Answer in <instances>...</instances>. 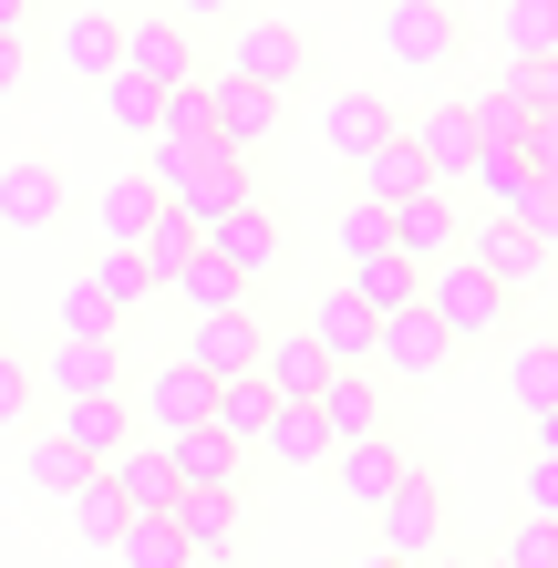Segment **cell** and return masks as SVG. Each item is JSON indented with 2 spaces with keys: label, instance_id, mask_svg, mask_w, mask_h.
Instances as JSON below:
<instances>
[{
  "label": "cell",
  "instance_id": "obj_1",
  "mask_svg": "<svg viewBox=\"0 0 558 568\" xmlns=\"http://www.w3.org/2000/svg\"><path fill=\"white\" fill-rule=\"evenodd\" d=\"M135 176L166 196V207L207 217V207H227V196H248V155H227L217 135H145V165H135Z\"/></svg>",
  "mask_w": 558,
  "mask_h": 568
},
{
  "label": "cell",
  "instance_id": "obj_2",
  "mask_svg": "<svg viewBox=\"0 0 558 568\" xmlns=\"http://www.w3.org/2000/svg\"><path fill=\"white\" fill-rule=\"evenodd\" d=\"M424 311H435V331H445L455 352H466V342H507L517 290H497L466 248H455V258H435V270H424Z\"/></svg>",
  "mask_w": 558,
  "mask_h": 568
},
{
  "label": "cell",
  "instance_id": "obj_3",
  "mask_svg": "<svg viewBox=\"0 0 558 568\" xmlns=\"http://www.w3.org/2000/svg\"><path fill=\"white\" fill-rule=\"evenodd\" d=\"M135 300H155L145 258L135 248H93L73 280H62V331H124L135 321Z\"/></svg>",
  "mask_w": 558,
  "mask_h": 568
},
{
  "label": "cell",
  "instance_id": "obj_4",
  "mask_svg": "<svg viewBox=\"0 0 558 568\" xmlns=\"http://www.w3.org/2000/svg\"><path fill=\"white\" fill-rule=\"evenodd\" d=\"M196 248H207L217 270H239L248 290L270 280L280 258H290V239H280V217L258 207V196H227V207H207V217H196Z\"/></svg>",
  "mask_w": 558,
  "mask_h": 568
},
{
  "label": "cell",
  "instance_id": "obj_5",
  "mask_svg": "<svg viewBox=\"0 0 558 568\" xmlns=\"http://www.w3.org/2000/svg\"><path fill=\"white\" fill-rule=\"evenodd\" d=\"M383 52L404 73H445V62H466V11L455 0H383Z\"/></svg>",
  "mask_w": 558,
  "mask_h": 568
},
{
  "label": "cell",
  "instance_id": "obj_6",
  "mask_svg": "<svg viewBox=\"0 0 558 568\" xmlns=\"http://www.w3.org/2000/svg\"><path fill=\"white\" fill-rule=\"evenodd\" d=\"M227 73L239 83H270V93H290V83H311V31L301 21H227Z\"/></svg>",
  "mask_w": 558,
  "mask_h": 568
},
{
  "label": "cell",
  "instance_id": "obj_7",
  "mask_svg": "<svg viewBox=\"0 0 558 568\" xmlns=\"http://www.w3.org/2000/svg\"><path fill=\"white\" fill-rule=\"evenodd\" d=\"M455 248H466V258H476V270L497 280V290H517V300H528V290L548 280V248H538V239H528V227H517L507 207L466 217V227H455Z\"/></svg>",
  "mask_w": 558,
  "mask_h": 568
},
{
  "label": "cell",
  "instance_id": "obj_8",
  "mask_svg": "<svg viewBox=\"0 0 558 568\" xmlns=\"http://www.w3.org/2000/svg\"><path fill=\"white\" fill-rule=\"evenodd\" d=\"M373 517H383V548H393V558H435V538H445V486H435V465H404Z\"/></svg>",
  "mask_w": 558,
  "mask_h": 568
},
{
  "label": "cell",
  "instance_id": "obj_9",
  "mask_svg": "<svg viewBox=\"0 0 558 568\" xmlns=\"http://www.w3.org/2000/svg\"><path fill=\"white\" fill-rule=\"evenodd\" d=\"M52 434L83 465H104V455L135 445V404H124V393H52Z\"/></svg>",
  "mask_w": 558,
  "mask_h": 568
},
{
  "label": "cell",
  "instance_id": "obj_10",
  "mask_svg": "<svg viewBox=\"0 0 558 568\" xmlns=\"http://www.w3.org/2000/svg\"><path fill=\"white\" fill-rule=\"evenodd\" d=\"M445 352H455V342L435 331V311H424V300H404V311H383V321H373V362H383L393 383H435V373H445Z\"/></svg>",
  "mask_w": 558,
  "mask_h": 568
},
{
  "label": "cell",
  "instance_id": "obj_11",
  "mask_svg": "<svg viewBox=\"0 0 558 568\" xmlns=\"http://www.w3.org/2000/svg\"><path fill=\"white\" fill-rule=\"evenodd\" d=\"M207 135H217L227 155H258V145L280 135V93H270V83L217 73V83H207Z\"/></svg>",
  "mask_w": 558,
  "mask_h": 568
},
{
  "label": "cell",
  "instance_id": "obj_12",
  "mask_svg": "<svg viewBox=\"0 0 558 568\" xmlns=\"http://www.w3.org/2000/svg\"><path fill=\"white\" fill-rule=\"evenodd\" d=\"M258 311L239 300V311H186V362L196 373H258Z\"/></svg>",
  "mask_w": 558,
  "mask_h": 568
},
{
  "label": "cell",
  "instance_id": "obj_13",
  "mask_svg": "<svg viewBox=\"0 0 558 568\" xmlns=\"http://www.w3.org/2000/svg\"><path fill=\"white\" fill-rule=\"evenodd\" d=\"M42 393H124V352L114 331H62L42 362Z\"/></svg>",
  "mask_w": 558,
  "mask_h": 568
},
{
  "label": "cell",
  "instance_id": "obj_14",
  "mask_svg": "<svg viewBox=\"0 0 558 568\" xmlns=\"http://www.w3.org/2000/svg\"><path fill=\"white\" fill-rule=\"evenodd\" d=\"M455 217L445 207V186H414V196H393V258H414V270H435V258H455Z\"/></svg>",
  "mask_w": 558,
  "mask_h": 568
},
{
  "label": "cell",
  "instance_id": "obj_15",
  "mask_svg": "<svg viewBox=\"0 0 558 568\" xmlns=\"http://www.w3.org/2000/svg\"><path fill=\"white\" fill-rule=\"evenodd\" d=\"M321 465H332V486L352 496V507H383V496H393V476H404L414 455L393 445V434H352V445H332Z\"/></svg>",
  "mask_w": 558,
  "mask_h": 568
},
{
  "label": "cell",
  "instance_id": "obj_16",
  "mask_svg": "<svg viewBox=\"0 0 558 568\" xmlns=\"http://www.w3.org/2000/svg\"><path fill=\"white\" fill-rule=\"evenodd\" d=\"M352 176H363V196H373V207H393V196H414V186H435V176H424V155H414V135H404V114H393L383 135L352 155Z\"/></svg>",
  "mask_w": 558,
  "mask_h": 568
},
{
  "label": "cell",
  "instance_id": "obj_17",
  "mask_svg": "<svg viewBox=\"0 0 558 568\" xmlns=\"http://www.w3.org/2000/svg\"><path fill=\"white\" fill-rule=\"evenodd\" d=\"M207 393H217V373H196V362L176 352L166 373H155V383L135 393V414H145L155 434H186V424H207Z\"/></svg>",
  "mask_w": 558,
  "mask_h": 568
},
{
  "label": "cell",
  "instance_id": "obj_18",
  "mask_svg": "<svg viewBox=\"0 0 558 568\" xmlns=\"http://www.w3.org/2000/svg\"><path fill=\"white\" fill-rule=\"evenodd\" d=\"M258 383H270L280 404H311V393L332 383V352H321L311 331H270V342H258Z\"/></svg>",
  "mask_w": 558,
  "mask_h": 568
},
{
  "label": "cell",
  "instance_id": "obj_19",
  "mask_svg": "<svg viewBox=\"0 0 558 568\" xmlns=\"http://www.w3.org/2000/svg\"><path fill=\"white\" fill-rule=\"evenodd\" d=\"M155 445H166V476H176V486H239V476H248V455L227 445L217 424H186V434H155Z\"/></svg>",
  "mask_w": 558,
  "mask_h": 568
},
{
  "label": "cell",
  "instance_id": "obj_20",
  "mask_svg": "<svg viewBox=\"0 0 558 568\" xmlns=\"http://www.w3.org/2000/svg\"><path fill=\"white\" fill-rule=\"evenodd\" d=\"M383 124H393V104H383L373 83H332V93H321V145H332L342 165L363 155V145L383 135Z\"/></svg>",
  "mask_w": 558,
  "mask_h": 568
},
{
  "label": "cell",
  "instance_id": "obj_21",
  "mask_svg": "<svg viewBox=\"0 0 558 568\" xmlns=\"http://www.w3.org/2000/svg\"><path fill=\"white\" fill-rule=\"evenodd\" d=\"M176 538L186 558H227V538H239V486H176Z\"/></svg>",
  "mask_w": 558,
  "mask_h": 568
},
{
  "label": "cell",
  "instance_id": "obj_22",
  "mask_svg": "<svg viewBox=\"0 0 558 568\" xmlns=\"http://www.w3.org/2000/svg\"><path fill=\"white\" fill-rule=\"evenodd\" d=\"M301 331H311V342H321V352L342 362V373H363V362H373V311H363L352 290H321Z\"/></svg>",
  "mask_w": 558,
  "mask_h": 568
},
{
  "label": "cell",
  "instance_id": "obj_23",
  "mask_svg": "<svg viewBox=\"0 0 558 568\" xmlns=\"http://www.w3.org/2000/svg\"><path fill=\"white\" fill-rule=\"evenodd\" d=\"M124 73H145V83H186V73H196V62H186V21L135 11V21H124Z\"/></svg>",
  "mask_w": 558,
  "mask_h": 568
},
{
  "label": "cell",
  "instance_id": "obj_24",
  "mask_svg": "<svg viewBox=\"0 0 558 568\" xmlns=\"http://www.w3.org/2000/svg\"><path fill=\"white\" fill-rule=\"evenodd\" d=\"M404 135H414V155H424V176H435V186H455V176H466V155H476V124H466V104L404 114Z\"/></svg>",
  "mask_w": 558,
  "mask_h": 568
},
{
  "label": "cell",
  "instance_id": "obj_25",
  "mask_svg": "<svg viewBox=\"0 0 558 568\" xmlns=\"http://www.w3.org/2000/svg\"><path fill=\"white\" fill-rule=\"evenodd\" d=\"M52 52L73 62L83 83H104L114 62H124V11H62V31H52Z\"/></svg>",
  "mask_w": 558,
  "mask_h": 568
},
{
  "label": "cell",
  "instance_id": "obj_26",
  "mask_svg": "<svg viewBox=\"0 0 558 568\" xmlns=\"http://www.w3.org/2000/svg\"><path fill=\"white\" fill-rule=\"evenodd\" d=\"M270 404H280V393L258 383V373H217V393H207V424H217L239 455H258V434H270Z\"/></svg>",
  "mask_w": 558,
  "mask_h": 568
},
{
  "label": "cell",
  "instance_id": "obj_27",
  "mask_svg": "<svg viewBox=\"0 0 558 568\" xmlns=\"http://www.w3.org/2000/svg\"><path fill=\"white\" fill-rule=\"evenodd\" d=\"M311 414H321V434H332V445L383 434V383H363V373H342V362H332V383L311 393Z\"/></svg>",
  "mask_w": 558,
  "mask_h": 568
},
{
  "label": "cell",
  "instance_id": "obj_28",
  "mask_svg": "<svg viewBox=\"0 0 558 568\" xmlns=\"http://www.w3.org/2000/svg\"><path fill=\"white\" fill-rule=\"evenodd\" d=\"M52 217H62V165L42 155L0 165V227H52Z\"/></svg>",
  "mask_w": 558,
  "mask_h": 568
},
{
  "label": "cell",
  "instance_id": "obj_29",
  "mask_svg": "<svg viewBox=\"0 0 558 568\" xmlns=\"http://www.w3.org/2000/svg\"><path fill=\"white\" fill-rule=\"evenodd\" d=\"M104 476H114V496H124V517H155V507H176L166 445H124V455H104Z\"/></svg>",
  "mask_w": 558,
  "mask_h": 568
},
{
  "label": "cell",
  "instance_id": "obj_30",
  "mask_svg": "<svg viewBox=\"0 0 558 568\" xmlns=\"http://www.w3.org/2000/svg\"><path fill=\"white\" fill-rule=\"evenodd\" d=\"M342 290L383 321V311H404V300H424V270H414V258H393V248H373V258H352V280H342Z\"/></svg>",
  "mask_w": 558,
  "mask_h": 568
},
{
  "label": "cell",
  "instance_id": "obj_31",
  "mask_svg": "<svg viewBox=\"0 0 558 568\" xmlns=\"http://www.w3.org/2000/svg\"><path fill=\"white\" fill-rule=\"evenodd\" d=\"M135 258H145V280L166 290V280L186 270V258H196V217H186V207H166V196H155V217H145V239H135Z\"/></svg>",
  "mask_w": 558,
  "mask_h": 568
},
{
  "label": "cell",
  "instance_id": "obj_32",
  "mask_svg": "<svg viewBox=\"0 0 558 568\" xmlns=\"http://www.w3.org/2000/svg\"><path fill=\"white\" fill-rule=\"evenodd\" d=\"M145 217H155V186H145V176H114L104 207H93V248H135Z\"/></svg>",
  "mask_w": 558,
  "mask_h": 568
},
{
  "label": "cell",
  "instance_id": "obj_33",
  "mask_svg": "<svg viewBox=\"0 0 558 568\" xmlns=\"http://www.w3.org/2000/svg\"><path fill=\"white\" fill-rule=\"evenodd\" d=\"M258 455H270V465H321V455H332V434H321V414H311V404H270V434H258Z\"/></svg>",
  "mask_w": 558,
  "mask_h": 568
},
{
  "label": "cell",
  "instance_id": "obj_34",
  "mask_svg": "<svg viewBox=\"0 0 558 568\" xmlns=\"http://www.w3.org/2000/svg\"><path fill=\"white\" fill-rule=\"evenodd\" d=\"M497 93H507L528 124L558 114V52H507V62H497Z\"/></svg>",
  "mask_w": 558,
  "mask_h": 568
},
{
  "label": "cell",
  "instance_id": "obj_35",
  "mask_svg": "<svg viewBox=\"0 0 558 568\" xmlns=\"http://www.w3.org/2000/svg\"><path fill=\"white\" fill-rule=\"evenodd\" d=\"M166 290L186 300V311H239V300H248V280H239V270H217L207 248H196V258H186V270H176ZM248 311H258V300H248Z\"/></svg>",
  "mask_w": 558,
  "mask_h": 568
},
{
  "label": "cell",
  "instance_id": "obj_36",
  "mask_svg": "<svg viewBox=\"0 0 558 568\" xmlns=\"http://www.w3.org/2000/svg\"><path fill=\"white\" fill-rule=\"evenodd\" d=\"M114 558H124V568H176L186 538H176V517L155 507V517H124V527H114Z\"/></svg>",
  "mask_w": 558,
  "mask_h": 568
},
{
  "label": "cell",
  "instance_id": "obj_37",
  "mask_svg": "<svg viewBox=\"0 0 558 568\" xmlns=\"http://www.w3.org/2000/svg\"><path fill=\"white\" fill-rule=\"evenodd\" d=\"M466 176L486 186V207H517L538 165H528V145H476V155H466Z\"/></svg>",
  "mask_w": 558,
  "mask_h": 568
},
{
  "label": "cell",
  "instance_id": "obj_38",
  "mask_svg": "<svg viewBox=\"0 0 558 568\" xmlns=\"http://www.w3.org/2000/svg\"><path fill=\"white\" fill-rule=\"evenodd\" d=\"M93 476V465L73 455V445H62V434H31V445H21V486H42V496H73Z\"/></svg>",
  "mask_w": 558,
  "mask_h": 568
},
{
  "label": "cell",
  "instance_id": "obj_39",
  "mask_svg": "<svg viewBox=\"0 0 558 568\" xmlns=\"http://www.w3.org/2000/svg\"><path fill=\"white\" fill-rule=\"evenodd\" d=\"M497 52H558V0H497Z\"/></svg>",
  "mask_w": 558,
  "mask_h": 568
},
{
  "label": "cell",
  "instance_id": "obj_40",
  "mask_svg": "<svg viewBox=\"0 0 558 568\" xmlns=\"http://www.w3.org/2000/svg\"><path fill=\"white\" fill-rule=\"evenodd\" d=\"M507 393H517V414H548V404H558V342H517Z\"/></svg>",
  "mask_w": 558,
  "mask_h": 568
},
{
  "label": "cell",
  "instance_id": "obj_41",
  "mask_svg": "<svg viewBox=\"0 0 558 568\" xmlns=\"http://www.w3.org/2000/svg\"><path fill=\"white\" fill-rule=\"evenodd\" d=\"M62 507H73V527H83L93 548H114V527H124V496H114V476H104V465H93V476H83L73 496H62Z\"/></svg>",
  "mask_w": 558,
  "mask_h": 568
},
{
  "label": "cell",
  "instance_id": "obj_42",
  "mask_svg": "<svg viewBox=\"0 0 558 568\" xmlns=\"http://www.w3.org/2000/svg\"><path fill=\"white\" fill-rule=\"evenodd\" d=\"M155 104H166V83H145V73H124V62L104 73V114L124 124V135H155Z\"/></svg>",
  "mask_w": 558,
  "mask_h": 568
},
{
  "label": "cell",
  "instance_id": "obj_43",
  "mask_svg": "<svg viewBox=\"0 0 558 568\" xmlns=\"http://www.w3.org/2000/svg\"><path fill=\"white\" fill-rule=\"evenodd\" d=\"M332 248H342V270H352V258H373V248H393V207H373V196H352V207L332 217Z\"/></svg>",
  "mask_w": 558,
  "mask_h": 568
},
{
  "label": "cell",
  "instance_id": "obj_44",
  "mask_svg": "<svg viewBox=\"0 0 558 568\" xmlns=\"http://www.w3.org/2000/svg\"><path fill=\"white\" fill-rule=\"evenodd\" d=\"M507 217H517V227H528V239L558 258V165H538V176H528V196H517Z\"/></svg>",
  "mask_w": 558,
  "mask_h": 568
},
{
  "label": "cell",
  "instance_id": "obj_45",
  "mask_svg": "<svg viewBox=\"0 0 558 568\" xmlns=\"http://www.w3.org/2000/svg\"><path fill=\"white\" fill-rule=\"evenodd\" d=\"M497 568H558V527L517 517V538H507V558H497Z\"/></svg>",
  "mask_w": 558,
  "mask_h": 568
},
{
  "label": "cell",
  "instance_id": "obj_46",
  "mask_svg": "<svg viewBox=\"0 0 558 568\" xmlns=\"http://www.w3.org/2000/svg\"><path fill=\"white\" fill-rule=\"evenodd\" d=\"M517 517L558 527V455H538V465H528V496H517Z\"/></svg>",
  "mask_w": 558,
  "mask_h": 568
},
{
  "label": "cell",
  "instance_id": "obj_47",
  "mask_svg": "<svg viewBox=\"0 0 558 568\" xmlns=\"http://www.w3.org/2000/svg\"><path fill=\"white\" fill-rule=\"evenodd\" d=\"M31 393H42V383H21V362H11V352H0V434H11V424L31 414Z\"/></svg>",
  "mask_w": 558,
  "mask_h": 568
},
{
  "label": "cell",
  "instance_id": "obj_48",
  "mask_svg": "<svg viewBox=\"0 0 558 568\" xmlns=\"http://www.w3.org/2000/svg\"><path fill=\"white\" fill-rule=\"evenodd\" d=\"M166 21H186V31L196 21H239V0H166Z\"/></svg>",
  "mask_w": 558,
  "mask_h": 568
},
{
  "label": "cell",
  "instance_id": "obj_49",
  "mask_svg": "<svg viewBox=\"0 0 558 568\" xmlns=\"http://www.w3.org/2000/svg\"><path fill=\"white\" fill-rule=\"evenodd\" d=\"M21 93V31H0V104Z\"/></svg>",
  "mask_w": 558,
  "mask_h": 568
},
{
  "label": "cell",
  "instance_id": "obj_50",
  "mask_svg": "<svg viewBox=\"0 0 558 568\" xmlns=\"http://www.w3.org/2000/svg\"><path fill=\"white\" fill-rule=\"evenodd\" d=\"M528 424H538V455H558V404H548V414H528Z\"/></svg>",
  "mask_w": 558,
  "mask_h": 568
},
{
  "label": "cell",
  "instance_id": "obj_51",
  "mask_svg": "<svg viewBox=\"0 0 558 568\" xmlns=\"http://www.w3.org/2000/svg\"><path fill=\"white\" fill-rule=\"evenodd\" d=\"M352 568H404V558H393V548H363V558H352Z\"/></svg>",
  "mask_w": 558,
  "mask_h": 568
},
{
  "label": "cell",
  "instance_id": "obj_52",
  "mask_svg": "<svg viewBox=\"0 0 558 568\" xmlns=\"http://www.w3.org/2000/svg\"><path fill=\"white\" fill-rule=\"evenodd\" d=\"M0 31H21V0H0Z\"/></svg>",
  "mask_w": 558,
  "mask_h": 568
},
{
  "label": "cell",
  "instance_id": "obj_53",
  "mask_svg": "<svg viewBox=\"0 0 558 568\" xmlns=\"http://www.w3.org/2000/svg\"><path fill=\"white\" fill-rule=\"evenodd\" d=\"M404 568H466V558H404Z\"/></svg>",
  "mask_w": 558,
  "mask_h": 568
},
{
  "label": "cell",
  "instance_id": "obj_54",
  "mask_svg": "<svg viewBox=\"0 0 558 568\" xmlns=\"http://www.w3.org/2000/svg\"><path fill=\"white\" fill-rule=\"evenodd\" d=\"M176 568H217V558H176Z\"/></svg>",
  "mask_w": 558,
  "mask_h": 568
},
{
  "label": "cell",
  "instance_id": "obj_55",
  "mask_svg": "<svg viewBox=\"0 0 558 568\" xmlns=\"http://www.w3.org/2000/svg\"><path fill=\"white\" fill-rule=\"evenodd\" d=\"M21 11H42V0H21Z\"/></svg>",
  "mask_w": 558,
  "mask_h": 568
}]
</instances>
